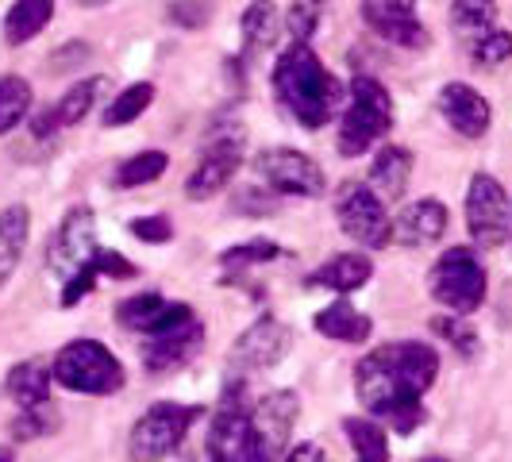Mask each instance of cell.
<instances>
[{
  "label": "cell",
  "instance_id": "cell-1",
  "mask_svg": "<svg viewBox=\"0 0 512 462\" xmlns=\"http://www.w3.org/2000/svg\"><path fill=\"white\" fill-rule=\"evenodd\" d=\"M439 378V355L428 343H385L378 351L362 355L355 366V393H359L362 409L370 416H397L416 401H424V393Z\"/></svg>",
  "mask_w": 512,
  "mask_h": 462
},
{
  "label": "cell",
  "instance_id": "cell-2",
  "mask_svg": "<svg viewBox=\"0 0 512 462\" xmlns=\"http://www.w3.org/2000/svg\"><path fill=\"white\" fill-rule=\"evenodd\" d=\"M274 97L301 128L316 131L332 124V116L343 108L347 89L308 43H289L274 62Z\"/></svg>",
  "mask_w": 512,
  "mask_h": 462
},
{
  "label": "cell",
  "instance_id": "cell-3",
  "mask_svg": "<svg viewBox=\"0 0 512 462\" xmlns=\"http://www.w3.org/2000/svg\"><path fill=\"white\" fill-rule=\"evenodd\" d=\"M393 131V97L378 77L355 74L347 85V104H343V120H339V154L343 158H359L374 151L385 135Z\"/></svg>",
  "mask_w": 512,
  "mask_h": 462
},
{
  "label": "cell",
  "instance_id": "cell-4",
  "mask_svg": "<svg viewBox=\"0 0 512 462\" xmlns=\"http://www.w3.org/2000/svg\"><path fill=\"white\" fill-rule=\"evenodd\" d=\"M486 266L474 247H447L443 255L436 258V266L428 270V293L432 301L443 305L447 312H459V316H470L486 305Z\"/></svg>",
  "mask_w": 512,
  "mask_h": 462
},
{
  "label": "cell",
  "instance_id": "cell-5",
  "mask_svg": "<svg viewBox=\"0 0 512 462\" xmlns=\"http://www.w3.org/2000/svg\"><path fill=\"white\" fill-rule=\"evenodd\" d=\"M54 382L85 397H112L124 389V366L97 339H74L54 355Z\"/></svg>",
  "mask_w": 512,
  "mask_h": 462
},
{
  "label": "cell",
  "instance_id": "cell-6",
  "mask_svg": "<svg viewBox=\"0 0 512 462\" xmlns=\"http://www.w3.org/2000/svg\"><path fill=\"white\" fill-rule=\"evenodd\" d=\"M197 416H201L197 405H178V401H158V405H151V409L135 420V428H131L128 436L131 462H162L166 455H174L181 443H185Z\"/></svg>",
  "mask_w": 512,
  "mask_h": 462
},
{
  "label": "cell",
  "instance_id": "cell-7",
  "mask_svg": "<svg viewBox=\"0 0 512 462\" xmlns=\"http://www.w3.org/2000/svg\"><path fill=\"white\" fill-rule=\"evenodd\" d=\"M335 220L343 235H351L366 251H382L393 243V220L385 212V201L362 181H347L335 193Z\"/></svg>",
  "mask_w": 512,
  "mask_h": 462
},
{
  "label": "cell",
  "instance_id": "cell-8",
  "mask_svg": "<svg viewBox=\"0 0 512 462\" xmlns=\"http://www.w3.org/2000/svg\"><path fill=\"white\" fill-rule=\"evenodd\" d=\"M466 228L478 247H505L512 239V197L493 174H474L466 185Z\"/></svg>",
  "mask_w": 512,
  "mask_h": 462
},
{
  "label": "cell",
  "instance_id": "cell-9",
  "mask_svg": "<svg viewBox=\"0 0 512 462\" xmlns=\"http://www.w3.org/2000/svg\"><path fill=\"white\" fill-rule=\"evenodd\" d=\"M251 409L247 405V389H243V378H231L224 385V397H220V409L208 424V459L212 462H239L247 443H251Z\"/></svg>",
  "mask_w": 512,
  "mask_h": 462
},
{
  "label": "cell",
  "instance_id": "cell-10",
  "mask_svg": "<svg viewBox=\"0 0 512 462\" xmlns=\"http://www.w3.org/2000/svg\"><path fill=\"white\" fill-rule=\"evenodd\" d=\"M243 128H224L212 131L205 143V151L197 158L193 174L185 178V193L193 201H212L216 193H224V185H231L235 170L243 166Z\"/></svg>",
  "mask_w": 512,
  "mask_h": 462
},
{
  "label": "cell",
  "instance_id": "cell-11",
  "mask_svg": "<svg viewBox=\"0 0 512 462\" xmlns=\"http://www.w3.org/2000/svg\"><path fill=\"white\" fill-rule=\"evenodd\" d=\"M97 224H93V208L77 205L62 216L58 231L51 235V247H47V270L54 278L70 282L74 274H81L93 255H97Z\"/></svg>",
  "mask_w": 512,
  "mask_h": 462
},
{
  "label": "cell",
  "instance_id": "cell-12",
  "mask_svg": "<svg viewBox=\"0 0 512 462\" xmlns=\"http://www.w3.org/2000/svg\"><path fill=\"white\" fill-rule=\"evenodd\" d=\"M255 174L278 197H320L324 193V170L293 147H266L255 154Z\"/></svg>",
  "mask_w": 512,
  "mask_h": 462
},
{
  "label": "cell",
  "instance_id": "cell-13",
  "mask_svg": "<svg viewBox=\"0 0 512 462\" xmlns=\"http://www.w3.org/2000/svg\"><path fill=\"white\" fill-rule=\"evenodd\" d=\"M289 347H293V332L285 328L282 320L262 316L235 339V347L228 355V374L231 378H247V374H258V370H270V366H278L289 355Z\"/></svg>",
  "mask_w": 512,
  "mask_h": 462
},
{
  "label": "cell",
  "instance_id": "cell-14",
  "mask_svg": "<svg viewBox=\"0 0 512 462\" xmlns=\"http://www.w3.org/2000/svg\"><path fill=\"white\" fill-rule=\"evenodd\" d=\"M362 20L382 43L401 51H424L432 43L416 0H362Z\"/></svg>",
  "mask_w": 512,
  "mask_h": 462
},
{
  "label": "cell",
  "instance_id": "cell-15",
  "mask_svg": "<svg viewBox=\"0 0 512 462\" xmlns=\"http://www.w3.org/2000/svg\"><path fill=\"white\" fill-rule=\"evenodd\" d=\"M201 347H205V324L197 316H189V320H181L166 332L147 335L139 359H143V370L158 378V374H174L181 366H189L201 355Z\"/></svg>",
  "mask_w": 512,
  "mask_h": 462
},
{
  "label": "cell",
  "instance_id": "cell-16",
  "mask_svg": "<svg viewBox=\"0 0 512 462\" xmlns=\"http://www.w3.org/2000/svg\"><path fill=\"white\" fill-rule=\"evenodd\" d=\"M189 316H193V308L181 305V301H166L154 289L151 293H135V297L116 305V324L128 328V332H143V335L166 332V328H174V324L189 320Z\"/></svg>",
  "mask_w": 512,
  "mask_h": 462
},
{
  "label": "cell",
  "instance_id": "cell-17",
  "mask_svg": "<svg viewBox=\"0 0 512 462\" xmlns=\"http://www.w3.org/2000/svg\"><path fill=\"white\" fill-rule=\"evenodd\" d=\"M439 112L451 128L459 131L462 139H482L493 124V108L489 101L466 81H451L439 89Z\"/></svg>",
  "mask_w": 512,
  "mask_h": 462
},
{
  "label": "cell",
  "instance_id": "cell-18",
  "mask_svg": "<svg viewBox=\"0 0 512 462\" xmlns=\"http://www.w3.org/2000/svg\"><path fill=\"white\" fill-rule=\"evenodd\" d=\"M451 228V212L436 197H420L397 212L393 220V243L401 247H432Z\"/></svg>",
  "mask_w": 512,
  "mask_h": 462
},
{
  "label": "cell",
  "instance_id": "cell-19",
  "mask_svg": "<svg viewBox=\"0 0 512 462\" xmlns=\"http://www.w3.org/2000/svg\"><path fill=\"white\" fill-rule=\"evenodd\" d=\"M409 178H412V154L405 147H397V143H385L382 151L374 154V166H370V181L366 185L389 205V201H401L405 197Z\"/></svg>",
  "mask_w": 512,
  "mask_h": 462
},
{
  "label": "cell",
  "instance_id": "cell-20",
  "mask_svg": "<svg viewBox=\"0 0 512 462\" xmlns=\"http://www.w3.org/2000/svg\"><path fill=\"white\" fill-rule=\"evenodd\" d=\"M374 278V262L359 251H343V255H332L320 270H312L308 274V285H324V289H332V293H355L362 285Z\"/></svg>",
  "mask_w": 512,
  "mask_h": 462
},
{
  "label": "cell",
  "instance_id": "cell-21",
  "mask_svg": "<svg viewBox=\"0 0 512 462\" xmlns=\"http://www.w3.org/2000/svg\"><path fill=\"white\" fill-rule=\"evenodd\" d=\"M312 324H316V332L335 339V343H366L370 332H374L370 316L359 312L347 297H339V301H332L328 308H320V312L312 316Z\"/></svg>",
  "mask_w": 512,
  "mask_h": 462
},
{
  "label": "cell",
  "instance_id": "cell-22",
  "mask_svg": "<svg viewBox=\"0 0 512 462\" xmlns=\"http://www.w3.org/2000/svg\"><path fill=\"white\" fill-rule=\"evenodd\" d=\"M51 382H54V366L39 359L16 362L4 378V389L8 397L16 401V409H27V405H39V401H51Z\"/></svg>",
  "mask_w": 512,
  "mask_h": 462
},
{
  "label": "cell",
  "instance_id": "cell-23",
  "mask_svg": "<svg viewBox=\"0 0 512 462\" xmlns=\"http://www.w3.org/2000/svg\"><path fill=\"white\" fill-rule=\"evenodd\" d=\"M27 231H31V212L24 205H8L0 212V285L8 282L24 258Z\"/></svg>",
  "mask_w": 512,
  "mask_h": 462
},
{
  "label": "cell",
  "instance_id": "cell-24",
  "mask_svg": "<svg viewBox=\"0 0 512 462\" xmlns=\"http://www.w3.org/2000/svg\"><path fill=\"white\" fill-rule=\"evenodd\" d=\"M54 16V0H16L12 8H8V16H4V43L8 47H24L31 43L43 27L51 24Z\"/></svg>",
  "mask_w": 512,
  "mask_h": 462
},
{
  "label": "cell",
  "instance_id": "cell-25",
  "mask_svg": "<svg viewBox=\"0 0 512 462\" xmlns=\"http://www.w3.org/2000/svg\"><path fill=\"white\" fill-rule=\"evenodd\" d=\"M282 27L285 20L278 16V4L274 0H251L247 12H243V47H247V54L274 47V39H278Z\"/></svg>",
  "mask_w": 512,
  "mask_h": 462
},
{
  "label": "cell",
  "instance_id": "cell-26",
  "mask_svg": "<svg viewBox=\"0 0 512 462\" xmlns=\"http://www.w3.org/2000/svg\"><path fill=\"white\" fill-rule=\"evenodd\" d=\"M343 432L355 447V462H389V436L378 420L370 416H347Z\"/></svg>",
  "mask_w": 512,
  "mask_h": 462
},
{
  "label": "cell",
  "instance_id": "cell-27",
  "mask_svg": "<svg viewBox=\"0 0 512 462\" xmlns=\"http://www.w3.org/2000/svg\"><path fill=\"white\" fill-rule=\"evenodd\" d=\"M104 93V77H81V81H74L62 97H58V104H54V112H58V124L62 128H74V124H81L93 108H97V101H101Z\"/></svg>",
  "mask_w": 512,
  "mask_h": 462
},
{
  "label": "cell",
  "instance_id": "cell-28",
  "mask_svg": "<svg viewBox=\"0 0 512 462\" xmlns=\"http://www.w3.org/2000/svg\"><path fill=\"white\" fill-rule=\"evenodd\" d=\"M151 104H154V85L151 81H135V85H128L120 97L108 101V108L101 112V124L104 128H124V124H131V120H139Z\"/></svg>",
  "mask_w": 512,
  "mask_h": 462
},
{
  "label": "cell",
  "instance_id": "cell-29",
  "mask_svg": "<svg viewBox=\"0 0 512 462\" xmlns=\"http://www.w3.org/2000/svg\"><path fill=\"white\" fill-rule=\"evenodd\" d=\"M166 166H170V154L166 151H139L131 154L128 162H120L116 166V174H112V185L116 189H139V185H151L166 174Z\"/></svg>",
  "mask_w": 512,
  "mask_h": 462
},
{
  "label": "cell",
  "instance_id": "cell-30",
  "mask_svg": "<svg viewBox=\"0 0 512 462\" xmlns=\"http://www.w3.org/2000/svg\"><path fill=\"white\" fill-rule=\"evenodd\" d=\"M31 112V85L20 74L0 77V135L16 131Z\"/></svg>",
  "mask_w": 512,
  "mask_h": 462
},
{
  "label": "cell",
  "instance_id": "cell-31",
  "mask_svg": "<svg viewBox=\"0 0 512 462\" xmlns=\"http://www.w3.org/2000/svg\"><path fill=\"white\" fill-rule=\"evenodd\" d=\"M58 405L54 401H39V405H27L12 416V439L16 443H27V439H43L58 432Z\"/></svg>",
  "mask_w": 512,
  "mask_h": 462
},
{
  "label": "cell",
  "instance_id": "cell-32",
  "mask_svg": "<svg viewBox=\"0 0 512 462\" xmlns=\"http://www.w3.org/2000/svg\"><path fill=\"white\" fill-rule=\"evenodd\" d=\"M451 20H455V31L470 35L474 43L489 27H497V0H451Z\"/></svg>",
  "mask_w": 512,
  "mask_h": 462
},
{
  "label": "cell",
  "instance_id": "cell-33",
  "mask_svg": "<svg viewBox=\"0 0 512 462\" xmlns=\"http://www.w3.org/2000/svg\"><path fill=\"white\" fill-rule=\"evenodd\" d=\"M324 12H328V0H293L289 12H285V31L293 43H308L320 24H324Z\"/></svg>",
  "mask_w": 512,
  "mask_h": 462
},
{
  "label": "cell",
  "instance_id": "cell-34",
  "mask_svg": "<svg viewBox=\"0 0 512 462\" xmlns=\"http://www.w3.org/2000/svg\"><path fill=\"white\" fill-rule=\"evenodd\" d=\"M512 58V31H501V27H489L486 35H478L470 43V62L482 66V70H497Z\"/></svg>",
  "mask_w": 512,
  "mask_h": 462
},
{
  "label": "cell",
  "instance_id": "cell-35",
  "mask_svg": "<svg viewBox=\"0 0 512 462\" xmlns=\"http://www.w3.org/2000/svg\"><path fill=\"white\" fill-rule=\"evenodd\" d=\"M432 332H436L439 339H447V343L459 351L462 359H474V355H478V347H482V343H478V332H474V328L462 320L459 312L436 316V320H432Z\"/></svg>",
  "mask_w": 512,
  "mask_h": 462
},
{
  "label": "cell",
  "instance_id": "cell-36",
  "mask_svg": "<svg viewBox=\"0 0 512 462\" xmlns=\"http://www.w3.org/2000/svg\"><path fill=\"white\" fill-rule=\"evenodd\" d=\"M285 251L278 243H270V239H251V243H239V247H228L220 262L228 266V270H243V266H262V262H274V258H282Z\"/></svg>",
  "mask_w": 512,
  "mask_h": 462
},
{
  "label": "cell",
  "instance_id": "cell-37",
  "mask_svg": "<svg viewBox=\"0 0 512 462\" xmlns=\"http://www.w3.org/2000/svg\"><path fill=\"white\" fill-rule=\"evenodd\" d=\"M128 231L139 243H170V239H174L170 216H139V220H131Z\"/></svg>",
  "mask_w": 512,
  "mask_h": 462
},
{
  "label": "cell",
  "instance_id": "cell-38",
  "mask_svg": "<svg viewBox=\"0 0 512 462\" xmlns=\"http://www.w3.org/2000/svg\"><path fill=\"white\" fill-rule=\"evenodd\" d=\"M212 16V4L208 0H174L170 4V20L178 27H205Z\"/></svg>",
  "mask_w": 512,
  "mask_h": 462
},
{
  "label": "cell",
  "instance_id": "cell-39",
  "mask_svg": "<svg viewBox=\"0 0 512 462\" xmlns=\"http://www.w3.org/2000/svg\"><path fill=\"white\" fill-rule=\"evenodd\" d=\"M93 262H97L101 278H135V266H131L120 251H108V247H101V251L93 255Z\"/></svg>",
  "mask_w": 512,
  "mask_h": 462
},
{
  "label": "cell",
  "instance_id": "cell-40",
  "mask_svg": "<svg viewBox=\"0 0 512 462\" xmlns=\"http://www.w3.org/2000/svg\"><path fill=\"white\" fill-rule=\"evenodd\" d=\"M58 128H62V124H58V112H54V104H51V108H39V112L31 116V135H35V139H51Z\"/></svg>",
  "mask_w": 512,
  "mask_h": 462
},
{
  "label": "cell",
  "instance_id": "cell-41",
  "mask_svg": "<svg viewBox=\"0 0 512 462\" xmlns=\"http://www.w3.org/2000/svg\"><path fill=\"white\" fill-rule=\"evenodd\" d=\"M282 462H328V455H324V447H316V443H293L282 455Z\"/></svg>",
  "mask_w": 512,
  "mask_h": 462
},
{
  "label": "cell",
  "instance_id": "cell-42",
  "mask_svg": "<svg viewBox=\"0 0 512 462\" xmlns=\"http://www.w3.org/2000/svg\"><path fill=\"white\" fill-rule=\"evenodd\" d=\"M0 462H16V447H0Z\"/></svg>",
  "mask_w": 512,
  "mask_h": 462
},
{
  "label": "cell",
  "instance_id": "cell-43",
  "mask_svg": "<svg viewBox=\"0 0 512 462\" xmlns=\"http://www.w3.org/2000/svg\"><path fill=\"white\" fill-rule=\"evenodd\" d=\"M77 4H85V8H101V4H108V0H77Z\"/></svg>",
  "mask_w": 512,
  "mask_h": 462
}]
</instances>
